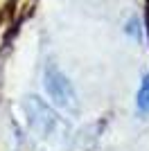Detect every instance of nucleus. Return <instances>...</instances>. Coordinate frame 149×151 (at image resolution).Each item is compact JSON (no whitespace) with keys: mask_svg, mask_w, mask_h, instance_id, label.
<instances>
[{"mask_svg":"<svg viewBox=\"0 0 149 151\" xmlns=\"http://www.w3.org/2000/svg\"><path fill=\"white\" fill-rule=\"evenodd\" d=\"M127 34L133 36V38H138V41L142 38V25H140V20H138V18H133V20L127 23Z\"/></svg>","mask_w":149,"mask_h":151,"instance_id":"nucleus-4","label":"nucleus"},{"mask_svg":"<svg viewBox=\"0 0 149 151\" xmlns=\"http://www.w3.org/2000/svg\"><path fill=\"white\" fill-rule=\"evenodd\" d=\"M43 83H45L48 95L61 108H72V104H74V86H72V81H70L68 77L56 68V65H52V63L45 65Z\"/></svg>","mask_w":149,"mask_h":151,"instance_id":"nucleus-2","label":"nucleus"},{"mask_svg":"<svg viewBox=\"0 0 149 151\" xmlns=\"http://www.w3.org/2000/svg\"><path fill=\"white\" fill-rule=\"evenodd\" d=\"M138 108L142 113H149V77H145L138 90Z\"/></svg>","mask_w":149,"mask_h":151,"instance_id":"nucleus-3","label":"nucleus"},{"mask_svg":"<svg viewBox=\"0 0 149 151\" xmlns=\"http://www.w3.org/2000/svg\"><path fill=\"white\" fill-rule=\"evenodd\" d=\"M23 113H25V117H27L30 129H34V131H36L38 135H43V138L56 135L59 126H61L59 115H56L41 97H36V95H30V97L23 101Z\"/></svg>","mask_w":149,"mask_h":151,"instance_id":"nucleus-1","label":"nucleus"}]
</instances>
